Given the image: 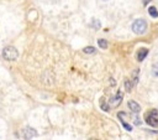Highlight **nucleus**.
Wrapping results in <instances>:
<instances>
[{"mask_svg": "<svg viewBox=\"0 0 158 140\" xmlns=\"http://www.w3.org/2000/svg\"><path fill=\"white\" fill-rule=\"evenodd\" d=\"M132 30L137 35H143L146 32V30H147V22H146V20H143V19L135 20V22L132 24Z\"/></svg>", "mask_w": 158, "mask_h": 140, "instance_id": "obj_1", "label": "nucleus"}, {"mask_svg": "<svg viewBox=\"0 0 158 140\" xmlns=\"http://www.w3.org/2000/svg\"><path fill=\"white\" fill-rule=\"evenodd\" d=\"M2 57L6 61H15L19 57V52L14 46H6L2 50Z\"/></svg>", "mask_w": 158, "mask_h": 140, "instance_id": "obj_2", "label": "nucleus"}, {"mask_svg": "<svg viewBox=\"0 0 158 140\" xmlns=\"http://www.w3.org/2000/svg\"><path fill=\"white\" fill-rule=\"evenodd\" d=\"M146 123L153 128H158V110L153 109L146 114Z\"/></svg>", "mask_w": 158, "mask_h": 140, "instance_id": "obj_3", "label": "nucleus"}, {"mask_svg": "<svg viewBox=\"0 0 158 140\" xmlns=\"http://www.w3.org/2000/svg\"><path fill=\"white\" fill-rule=\"evenodd\" d=\"M127 107H128V109H130L132 113H138V112L141 110V107H139V104H138V103H136L135 100H128V103H127Z\"/></svg>", "mask_w": 158, "mask_h": 140, "instance_id": "obj_4", "label": "nucleus"}, {"mask_svg": "<svg viewBox=\"0 0 158 140\" xmlns=\"http://www.w3.org/2000/svg\"><path fill=\"white\" fill-rule=\"evenodd\" d=\"M148 55V48H144V47H142V48H139L138 50V52H137V55H136V57H137V61H143L144 58H146V56Z\"/></svg>", "mask_w": 158, "mask_h": 140, "instance_id": "obj_5", "label": "nucleus"}, {"mask_svg": "<svg viewBox=\"0 0 158 140\" xmlns=\"http://www.w3.org/2000/svg\"><path fill=\"white\" fill-rule=\"evenodd\" d=\"M36 135H37V133H36V130H33L32 128H26V129L23 130V136H25L26 139L35 138Z\"/></svg>", "mask_w": 158, "mask_h": 140, "instance_id": "obj_6", "label": "nucleus"}, {"mask_svg": "<svg viewBox=\"0 0 158 140\" xmlns=\"http://www.w3.org/2000/svg\"><path fill=\"white\" fill-rule=\"evenodd\" d=\"M112 99H114L112 102H114V104H115V105L120 104V103H121V100H122V92H121V90H118V92L116 93V95H115Z\"/></svg>", "mask_w": 158, "mask_h": 140, "instance_id": "obj_7", "label": "nucleus"}, {"mask_svg": "<svg viewBox=\"0 0 158 140\" xmlns=\"http://www.w3.org/2000/svg\"><path fill=\"white\" fill-rule=\"evenodd\" d=\"M148 14H149L152 17H154V19L158 17V10H157L154 6H149V7H148Z\"/></svg>", "mask_w": 158, "mask_h": 140, "instance_id": "obj_8", "label": "nucleus"}, {"mask_svg": "<svg viewBox=\"0 0 158 140\" xmlns=\"http://www.w3.org/2000/svg\"><path fill=\"white\" fill-rule=\"evenodd\" d=\"M138 74H139V69H135L133 73H132V83H133V85H136L137 82H138Z\"/></svg>", "mask_w": 158, "mask_h": 140, "instance_id": "obj_9", "label": "nucleus"}, {"mask_svg": "<svg viewBox=\"0 0 158 140\" xmlns=\"http://www.w3.org/2000/svg\"><path fill=\"white\" fill-rule=\"evenodd\" d=\"M98 45H99V47L102 48V50L107 48V41H106L105 38H99V40H98Z\"/></svg>", "mask_w": 158, "mask_h": 140, "instance_id": "obj_10", "label": "nucleus"}, {"mask_svg": "<svg viewBox=\"0 0 158 140\" xmlns=\"http://www.w3.org/2000/svg\"><path fill=\"white\" fill-rule=\"evenodd\" d=\"M100 107H101V109H102L104 112H109V110H110V105H107V104L105 103V99H104V98L100 99Z\"/></svg>", "mask_w": 158, "mask_h": 140, "instance_id": "obj_11", "label": "nucleus"}, {"mask_svg": "<svg viewBox=\"0 0 158 140\" xmlns=\"http://www.w3.org/2000/svg\"><path fill=\"white\" fill-rule=\"evenodd\" d=\"M152 76L158 77V62L153 63V66H152Z\"/></svg>", "mask_w": 158, "mask_h": 140, "instance_id": "obj_12", "label": "nucleus"}, {"mask_svg": "<svg viewBox=\"0 0 158 140\" xmlns=\"http://www.w3.org/2000/svg\"><path fill=\"white\" fill-rule=\"evenodd\" d=\"M132 87H133V83H132V81H130V79L125 81V88H126V90H127V92H130V90L132 89Z\"/></svg>", "mask_w": 158, "mask_h": 140, "instance_id": "obj_13", "label": "nucleus"}, {"mask_svg": "<svg viewBox=\"0 0 158 140\" xmlns=\"http://www.w3.org/2000/svg\"><path fill=\"white\" fill-rule=\"evenodd\" d=\"M84 52H85V53H94V52H95V48L91 47V46H90V47H85V48H84Z\"/></svg>", "mask_w": 158, "mask_h": 140, "instance_id": "obj_14", "label": "nucleus"}, {"mask_svg": "<svg viewBox=\"0 0 158 140\" xmlns=\"http://www.w3.org/2000/svg\"><path fill=\"white\" fill-rule=\"evenodd\" d=\"M121 123H122V125L125 126V129H126V130H128V131H131V130H132V128H131V125H128V124H127V123H126L125 120H122Z\"/></svg>", "mask_w": 158, "mask_h": 140, "instance_id": "obj_15", "label": "nucleus"}, {"mask_svg": "<svg viewBox=\"0 0 158 140\" xmlns=\"http://www.w3.org/2000/svg\"><path fill=\"white\" fill-rule=\"evenodd\" d=\"M93 26H94L95 28H99V27H100V22H99L98 20H94V21H93Z\"/></svg>", "mask_w": 158, "mask_h": 140, "instance_id": "obj_16", "label": "nucleus"}, {"mask_svg": "<svg viewBox=\"0 0 158 140\" xmlns=\"http://www.w3.org/2000/svg\"><path fill=\"white\" fill-rule=\"evenodd\" d=\"M104 1H107V0H104Z\"/></svg>", "mask_w": 158, "mask_h": 140, "instance_id": "obj_17", "label": "nucleus"}]
</instances>
